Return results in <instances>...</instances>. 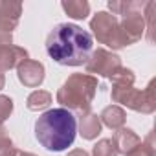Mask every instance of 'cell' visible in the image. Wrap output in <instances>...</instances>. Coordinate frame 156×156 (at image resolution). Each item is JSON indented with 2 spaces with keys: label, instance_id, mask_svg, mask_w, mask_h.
I'll use <instances>...</instances> for the list:
<instances>
[{
  "label": "cell",
  "instance_id": "obj_1",
  "mask_svg": "<svg viewBox=\"0 0 156 156\" xmlns=\"http://www.w3.org/2000/svg\"><path fill=\"white\" fill-rule=\"evenodd\" d=\"M94 48L92 35L77 24H57L46 39V53L61 66L87 64Z\"/></svg>",
  "mask_w": 156,
  "mask_h": 156
},
{
  "label": "cell",
  "instance_id": "obj_2",
  "mask_svg": "<svg viewBox=\"0 0 156 156\" xmlns=\"http://www.w3.org/2000/svg\"><path fill=\"white\" fill-rule=\"evenodd\" d=\"M77 134V119L66 108H50L42 112L35 121L37 141L51 152L68 149Z\"/></svg>",
  "mask_w": 156,
  "mask_h": 156
},
{
  "label": "cell",
  "instance_id": "obj_3",
  "mask_svg": "<svg viewBox=\"0 0 156 156\" xmlns=\"http://www.w3.org/2000/svg\"><path fill=\"white\" fill-rule=\"evenodd\" d=\"M98 92V77L88 73H72L57 90V103L62 108L77 114L90 112L92 101Z\"/></svg>",
  "mask_w": 156,
  "mask_h": 156
},
{
  "label": "cell",
  "instance_id": "obj_4",
  "mask_svg": "<svg viewBox=\"0 0 156 156\" xmlns=\"http://www.w3.org/2000/svg\"><path fill=\"white\" fill-rule=\"evenodd\" d=\"M154 85L156 79H151V83L147 85L145 90H138L132 87H118L112 85L110 90V98L114 103H119L121 108L127 107L134 112H141V114H152L156 110V98H154Z\"/></svg>",
  "mask_w": 156,
  "mask_h": 156
},
{
  "label": "cell",
  "instance_id": "obj_5",
  "mask_svg": "<svg viewBox=\"0 0 156 156\" xmlns=\"http://www.w3.org/2000/svg\"><path fill=\"white\" fill-rule=\"evenodd\" d=\"M90 30L99 44H107L112 50L123 48L119 37V20L108 11H98L90 20Z\"/></svg>",
  "mask_w": 156,
  "mask_h": 156
},
{
  "label": "cell",
  "instance_id": "obj_6",
  "mask_svg": "<svg viewBox=\"0 0 156 156\" xmlns=\"http://www.w3.org/2000/svg\"><path fill=\"white\" fill-rule=\"evenodd\" d=\"M119 66H121V59H119L116 53H112V51H108V50H105V48L94 50V51L90 53L87 64H85L88 75L94 73V75L108 77V79H110V75H112Z\"/></svg>",
  "mask_w": 156,
  "mask_h": 156
},
{
  "label": "cell",
  "instance_id": "obj_7",
  "mask_svg": "<svg viewBox=\"0 0 156 156\" xmlns=\"http://www.w3.org/2000/svg\"><path fill=\"white\" fill-rule=\"evenodd\" d=\"M147 6V4H145ZM145 33V20H143V11H134L125 15L119 20V37H121V44L130 46L134 42H138Z\"/></svg>",
  "mask_w": 156,
  "mask_h": 156
},
{
  "label": "cell",
  "instance_id": "obj_8",
  "mask_svg": "<svg viewBox=\"0 0 156 156\" xmlns=\"http://www.w3.org/2000/svg\"><path fill=\"white\" fill-rule=\"evenodd\" d=\"M17 77L19 81L28 87V88H37L42 85L44 77H46V70H44V64L39 62V61H24L19 68H17Z\"/></svg>",
  "mask_w": 156,
  "mask_h": 156
},
{
  "label": "cell",
  "instance_id": "obj_9",
  "mask_svg": "<svg viewBox=\"0 0 156 156\" xmlns=\"http://www.w3.org/2000/svg\"><path fill=\"white\" fill-rule=\"evenodd\" d=\"M22 15V4L11 2V0H2L0 2V31L11 33L20 20Z\"/></svg>",
  "mask_w": 156,
  "mask_h": 156
},
{
  "label": "cell",
  "instance_id": "obj_10",
  "mask_svg": "<svg viewBox=\"0 0 156 156\" xmlns=\"http://www.w3.org/2000/svg\"><path fill=\"white\" fill-rule=\"evenodd\" d=\"M28 59H30V53L22 46H15V44L0 46V72L19 68Z\"/></svg>",
  "mask_w": 156,
  "mask_h": 156
},
{
  "label": "cell",
  "instance_id": "obj_11",
  "mask_svg": "<svg viewBox=\"0 0 156 156\" xmlns=\"http://www.w3.org/2000/svg\"><path fill=\"white\" fill-rule=\"evenodd\" d=\"M114 145H116V151L118 154H123V156H129L130 152H134L140 145H141V138L132 130V129H127V127H121L116 130L114 138H112Z\"/></svg>",
  "mask_w": 156,
  "mask_h": 156
},
{
  "label": "cell",
  "instance_id": "obj_12",
  "mask_svg": "<svg viewBox=\"0 0 156 156\" xmlns=\"http://www.w3.org/2000/svg\"><path fill=\"white\" fill-rule=\"evenodd\" d=\"M99 121L101 125L112 129V130H118L121 127H125V121H127V112L119 107V105H108L101 110L99 114Z\"/></svg>",
  "mask_w": 156,
  "mask_h": 156
},
{
  "label": "cell",
  "instance_id": "obj_13",
  "mask_svg": "<svg viewBox=\"0 0 156 156\" xmlns=\"http://www.w3.org/2000/svg\"><path fill=\"white\" fill-rule=\"evenodd\" d=\"M77 127H79V134L85 140H96L99 136L101 129H103V125L99 121V116L94 114L92 110L79 116V123H77Z\"/></svg>",
  "mask_w": 156,
  "mask_h": 156
},
{
  "label": "cell",
  "instance_id": "obj_14",
  "mask_svg": "<svg viewBox=\"0 0 156 156\" xmlns=\"http://www.w3.org/2000/svg\"><path fill=\"white\" fill-rule=\"evenodd\" d=\"M61 8L73 20H83L90 15V4L87 0H64L61 2Z\"/></svg>",
  "mask_w": 156,
  "mask_h": 156
},
{
  "label": "cell",
  "instance_id": "obj_15",
  "mask_svg": "<svg viewBox=\"0 0 156 156\" xmlns=\"http://www.w3.org/2000/svg\"><path fill=\"white\" fill-rule=\"evenodd\" d=\"M147 2H138V0H110L108 2V9L112 11V15H129L134 11H143Z\"/></svg>",
  "mask_w": 156,
  "mask_h": 156
},
{
  "label": "cell",
  "instance_id": "obj_16",
  "mask_svg": "<svg viewBox=\"0 0 156 156\" xmlns=\"http://www.w3.org/2000/svg\"><path fill=\"white\" fill-rule=\"evenodd\" d=\"M51 101H53V96L48 90H33L26 99V107L31 112H39V110L48 108L51 105Z\"/></svg>",
  "mask_w": 156,
  "mask_h": 156
},
{
  "label": "cell",
  "instance_id": "obj_17",
  "mask_svg": "<svg viewBox=\"0 0 156 156\" xmlns=\"http://www.w3.org/2000/svg\"><path fill=\"white\" fill-rule=\"evenodd\" d=\"M110 81H112V85H118V87H132L134 81H136V75H134V72L130 68L119 66L110 75Z\"/></svg>",
  "mask_w": 156,
  "mask_h": 156
},
{
  "label": "cell",
  "instance_id": "obj_18",
  "mask_svg": "<svg viewBox=\"0 0 156 156\" xmlns=\"http://www.w3.org/2000/svg\"><path fill=\"white\" fill-rule=\"evenodd\" d=\"M154 9H156V2H147V6L143 9V20H145L149 42H154Z\"/></svg>",
  "mask_w": 156,
  "mask_h": 156
},
{
  "label": "cell",
  "instance_id": "obj_19",
  "mask_svg": "<svg viewBox=\"0 0 156 156\" xmlns=\"http://www.w3.org/2000/svg\"><path fill=\"white\" fill-rule=\"evenodd\" d=\"M92 156H118V151H116V145L110 138H103L99 140L94 149H92Z\"/></svg>",
  "mask_w": 156,
  "mask_h": 156
},
{
  "label": "cell",
  "instance_id": "obj_20",
  "mask_svg": "<svg viewBox=\"0 0 156 156\" xmlns=\"http://www.w3.org/2000/svg\"><path fill=\"white\" fill-rule=\"evenodd\" d=\"M17 147L13 143V140L6 134V129L0 127V156H15Z\"/></svg>",
  "mask_w": 156,
  "mask_h": 156
},
{
  "label": "cell",
  "instance_id": "obj_21",
  "mask_svg": "<svg viewBox=\"0 0 156 156\" xmlns=\"http://www.w3.org/2000/svg\"><path fill=\"white\" fill-rule=\"evenodd\" d=\"M156 152H154V143H152V132L147 136V140L145 141H141V145L134 151V152H130L129 156H154Z\"/></svg>",
  "mask_w": 156,
  "mask_h": 156
},
{
  "label": "cell",
  "instance_id": "obj_22",
  "mask_svg": "<svg viewBox=\"0 0 156 156\" xmlns=\"http://www.w3.org/2000/svg\"><path fill=\"white\" fill-rule=\"evenodd\" d=\"M11 112H13V99L8 96H0V127L6 123Z\"/></svg>",
  "mask_w": 156,
  "mask_h": 156
},
{
  "label": "cell",
  "instance_id": "obj_23",
  "mask_svg": "<svg viewBox=\"0 0 156 156\" xmlns=\"http://www.w3.org/2000/svg\"><path fill=\"white\" fill-rule=\"evenodd\" d=\"M8 44H13V35L0 31V46H8Z\"/></svg>",
  "mask_w": 156,
  "mask_h": 156
},
{
  "label": "cell",
  "instance_id": "obj_24",
  "mask_svg": "<svg viewBox=\"0 0 156 156\" xmlns=\"http://www.w3.org/2000/svg\"><path fill=\"white\" fill-rule=\"evenodd\" d=\"M66 156H90L85 149H73V151H70Z\"/></svg>",
  "mask_w": 156,
  "mask_h": 156
},
{
  "label": "cell",
  "instance_id": "obj_25",
  "mask_svg": "<svg viewBox=\"0 0 156 156\" xmlns=\"http://www.w3.org/2000/svg\"><path fill=\"white\" fill-rule=\"evenodd\" d=\"M15 156H37V154H33V152H24V151H19V149H17Z\"/></svg>",
  "mask_w": 156,
  "mask_h": 156
},
{
  "label": "cell",
  "instance_id": "obj_26",
  "mask_svg": "<svg viewBox=\"0 0 156 156\" xmlns=\"http://www.w3.org/2000/svg\"><path fill=\"white\" fill-rule=\"evenodd\" d=\"M4 85H6V77H4V73L0 72V90L4 88Z\"/></svg>",
  "mask_w": 156,
  "mask_h": 156
}]
</instances>
